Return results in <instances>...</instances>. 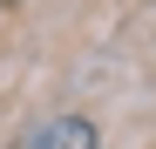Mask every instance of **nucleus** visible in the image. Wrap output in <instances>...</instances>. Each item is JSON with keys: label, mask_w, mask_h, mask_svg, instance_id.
Returning <instances> with one entry per match:
<instances>
[{"label": "nucleus", "mask_w": 156, "mask_h": 149, "mask_svg": "<svg viewBox=\"0 0 156 149\" xmlns=\"http://www.w3.org/2000/svg\"><path fill=\"white\" fill-rule=\"evenodd\" d=\"M27 149H95V122L88 115H55L27 136Z\"/></svg>", "instance_id": "nucleus-1"}]
</instances>
